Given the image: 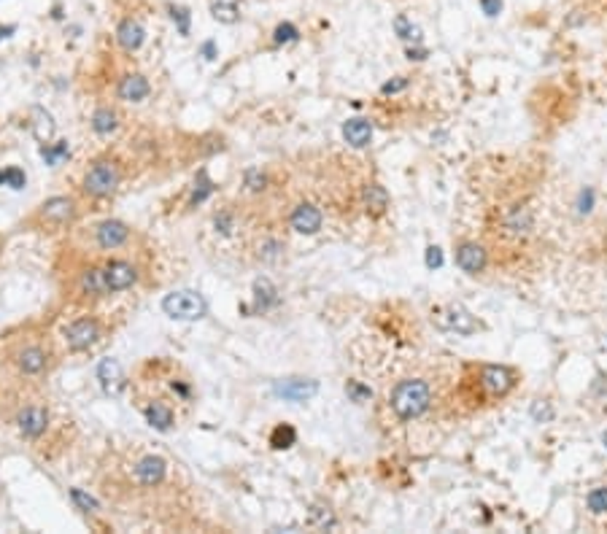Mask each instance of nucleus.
Returning a JSON list of instances; mask_svg holds the SVG:
<instances>
[{
  "mask_svg": "<svg viewBox=\"0 0 607 534\" xmlns=\"http://www.w3.org/2000/svg\"><path fill=\"white\" fill-rule=\"evenodd\" d=\"M429 405H432V389L421 378L400 380L389 394V408L394 410V415L400 421H411V418L424 415Z\"/></svg>",
  "mask_w": 607,
  "mask_h": 534,
  "instance_id": "1",
  "label": "nucleus"
},
{
  "mask_svg": "<svg viewBox=\"0 0 607 534\" xmlns=\"http://www.w3.org/2000/svg\"><path fill=\"white\" fill-rule=\"evenodd\" d=\"M518 383V373L508 364H480L475 367V397L480 402H502Z\"/></svg>",
  "mask_w": 607,
  "mask_h": 534,
  "instance_id": "2",
  "label": "nucleus"
},
{
  "mask_svg": "<svg viewBox=\"0 0 607 534\" xmlns=\"http://www.w3.org/2000/svg\"><path fill=\"white\" fill-rule=\"evenodd\" d=\"M162 311L170 316V318H178V321H197L208 314V302L200 291L192 289H178V291H170L165 300H162Z\"/></svg>",
  "mask_w": 607,
  "mask_h": 534,
  "instance_id": "3",
  "label": "nucleus"
},
{
  "mask_svg": "<svg viewBox=\"0 0 607 534\" xmlns=\"http://www.w3.org/2000/svg\"><path fill=\"white\" fill-rule=\"evenodd\" d=\"M119 187V167L114 162H95L90 173L84 176V192L92 197H108L114 189Z\"/></svg>",
  "mask_w": 607,
  "mask_h": 534,
  "instance_id": "4",
  "label": "nucleus"
},
{
  "mask_svg": "<svg viewBox=\"0 0 607 534\" xmlns=\"http://www.w3.org/2000/svg\"><path fill=\"white\" fill-rule=\"evenodd\" d=\"M435 324L440 327V329H448V332H456V335H475L478 332V321H475V316L470 314L464 305H446V308H440V311H435Z\"/></svg>",
  "mask_w": 607,
  "mask_h": 534,
  "instance_id": "5",
  "label": "nucleus"
},
{
  "mask_svg": "<svg viewBox=\"0 0 607 534\" xmlns=\"http://www.w3.org/2000/svg\"><path fill=\"white\" fill-rule=\"evenodd\" d=\"M453 259L467 276H483L488 267V251L478 240H459L453 243Z\"/></svg>",
  "mask_w": 607,
  "mask_h": 534,
  "instance_id": "6",
  "label": "nucleus"
},
{
  "mask_svg": "<svg viewBox=\"0 0 607 534\" xmlns=\"http://www.w3.org/2000/svg\"><path fill=\"white\" fill-rule=\"evenodd\" d=\"M97 338H100V327H97L95 318H79V321L65 327V340L73 351H84V348L95 346Z\"/></svg>",
  "mask_w": 607,
  "mask_h": 534,
  "instance_id": "7",
  "label": "nucleus"
},
{
  "mask_svg": "<svg viewBox=\"0 0 607 534\" xmlns=\"http://www.w3.org/2000/svg\"><path fill=\"white\" fill-rule=\"evenodd\" d=\"M316 391H319V383H316V380H308V378H287V380H278V383H276V394L289 400V402H305V400H311Z\"/></svg>",
  "mask_w": 607,
  "mask_h": 534,
  "instance_id": "8",
  "label": "nucleus"
},
{
  "mask_svg": "<svg viewBox=\"0 0 607 534\" xmlns=\"http://www.w3.org/2000/svg\"><path fill=\"white\" fill-rule=\"evenodd\" d=\"M291 229L294 232H300V235H316L321 229V224H324V216H321V211L316 205H311V203H302V205H297L294 211H291Z\"/></svg>",
  "mask_w": 607,
  "mask_h": 534,
  "instance_id": "9",
  "label": "nucleus"
},
{
  "mask_svg": "<svg viewBox=\"0 0 607 534\" xmlns=\"http://www.w3.org/2000/svg\"><path fill=\"white\" fill-rule=\"evenodd\" d=\"M135 281H138V270H135L130 262L114 259V262L105 265V283H108V291H125V289H130Z\"/></svg>",
  "mask_w": 607,
  "mask_h": 534,
  "instance_id": "10",
  "label": "nucleus"
},
{
  "mask_svg": "<svg viewBox=\"0 0 607 534\" xmlns=\"http://www.w3.org/2000/svg\"><path fill=\"white\" fill-rule=\"evenodd\" d=\"M95 235H97L100 249H119V246L130 238V227L125 224V221L105 219L103 224H97Z\"/></svg>",
  "mask_w": 607,
  "mask_h": 534,
  "instance_id": "11",
  "label": "nucleus"
},
{
  "mask_svg": "<svg viewBox=\"0 0 607 534\" xmlns=\"http://www.w3.org/2000/svg\"><path fill=\"white\" fill-rule=\"evenodd\" d=\"M97 380L103 386L105 394H119V389L125 386V376H122V364L116 359H103L97 364Z\"/></svg>",
  "mask_w": 607,
  "mask_h": 534,
  "instance_id": "12",
  "label": "nucleus"
},
{
  "mask_svg": "<svg viewBox=\"0 0 607 534\" xmlns=\"http://www.w3.org/2000/svg\"><path fill=\"white\" fill-rule=\"evenodd\" d=\"M76 214V205L70 197H52L41 205V219L49 221V224H63V221L73 219Z\"/></svg>",
  "mask_w": 607,
  "mask_h": 534,
  "instance_id": "13",
  "label": "nucleus"
},
{
  "mask_svg": "<svg viewBox=\"0 0 607 534\" xmlns=\"http://www.w3.org/2000/svg\"><path fill=\"white\" fill-rule=\"evenodd\" d=\"M343 138H346V143L353 146V149H364V146H370V141H373V125H370L367 119H362V116L349 119V122L343 125Z\"/></svg>",
  "mask_w": 607,
  "mask_h": 534,
  "instance_id": "14",
  "label": "nucleus"
},
{
  "mask_svg": "<svg viewBox=\"0 0 607 534\" xmlns=\"http://www.w3.org/2000/svg\"><path fill=\"white\" fill-rule=\"evenodd\" d=\"M17 424H19L22 435H28V438H38V435L46 429V424H49V413H46L43 408H25L22 413H19Z\"/></svg>",
  "mask_w": 607,
  "mask_h": 534,
  "instance_id": "15",
  "label": "nucleus"
},
{
  "mask_svg": "<svg viewBox=\"0 0 607 534\" xmlns=\"http://www.w3.org/2000/svg\"><path fill=\"white\" fill-rule=\"evenodd\" d=\"M135 475L143 486H157L162 477H165V459L160 456H143L135 467Z\"/></svg>",
  "mask_w": 607,
  "mask_h": 534,
  "instance_id": "16",
  "label": "nucleus"
},
{
  "mask_svg": "<svg viewBox=\"0 0 607 534\" xmlns=\"http://www.w3.org/2000/svg\"><path fill=\"white\" fill-rule=\"evenodd\" d=\"M149 92H152V87H149L146 76H141V73L125 76V79L119 81V97L127 100V103H138V100H143Z\"/></svg>",
  "mask_w": 607,
  "mask_h": 534,
  "instance_id": "17",
  "label": "nucleus"
},
{
  "mask_svg": "<svg viewBox=\"0 0 607 534\" xmlns=\"http://www.w3.org/2000/svg\"><path fill=\"white\" fill-rule=\"evenodd\" d=\"M116 38H119V43H122L127 52H135V49L143 46L146 30H143V25H141L138 19H125V22L119 25V30H116Z\"/></svg>",
  "mask_w": 607,
  "mask_h": 534,
  "instance_id": "18",
  "label": "nucleus"
},
{
  "mask_svg": "<svg viewBox=\"0 0 607 534\" xmlns=\"http://www.w3.org/2000/svg\"><path fill=\"white\" fill-rule=\"evenodd\" d=\"M362 200H364L367 214H373V216H381L389 208V192L381 184H367L362 189Z\"/></svg>",
  "mask_w": 607,
  "mask_h": 534,
  "instance_id": "19",
  "label": "nucleus"
},
{
  "mask_svg": "<svg viewBox=\"0 0 607 534\" xmlns=\"http://www.w3.org/2000/svg\"><path fill=\"white\" fill-rule=\"evenodd\" d=\"M211 14L222 25H235L240 19V0H211Z\"/></svg>",
  "mask_w": 607,
  "mask_h": 534,
  "instance_id": "20",
  "label": "nucleus"
},
{
  "mask_svg": "<svg viewBox=\"0 0 607 534\" xmlns=\"http://www.w3.org/2000/svg\"><path fill=\"white\" fill-rule=\"evenodd\" d=\"M19 370L22 373H28V376H35V373H41L43 367H46V353L41 351L38 346H30L25 348V351H19Z\"/></svg>",
  "mask_w": 607,
  "mask_h": 534,
  "instance_id": "21",
  "label": "nucleus"
},
{
  "mask_svg": "<svg viewBox=\"0 0 607 534\" xmlns=\"http://www.w3.org/2000/svg\"><path fill=\"white\" fill-rule=\"evenodd\" d=\"M505 227H508V232L515 235V238L529 235V229H532V214H529L526 208H513L511 214L505 216Z\"/></svg>",
  "mask_w": 607,
  "mask_h": 534,
  "instance_id": "22",
  "label": "nucleus"
},
{
  "mask_svg": "<svg viewBox=\"0 0 607 534\" xmlns=\"http://www.w3.org/2000/svg\"><path fill=\"white\" fill-rule=\"evenodd\" d=\"M146 421L154 427V429H160V432H167L170 427H173V410L160 405V402H154V405H149L146 408Z\"/></svg>",
  "mask_w": 607,
  "mask_h": 534,
  "instance_id": "23",
  "label": "nucleus"
},
{
  "mask_svg": "<svg viewBox=\"0 0 607 534\" xmlns=\"http://www.w3.org/2000/svg\"><path fill=\"white\" fill-rule=\"evenodd\" d=\"M116 127H119L116 111H111V108H97L95 114H92V130L100 132V135H108V132H114Z\"/></svg>",
  "mask_w": 607,
  "mask_h": 534,
  "instance_id": "24",
  "label": "nucleus"
},
{
  "mask_svg": "<svg viewBox=\"0 0 607 534\" xmlns=\"http://www.w3.org/2000/svg\"><path fill=\"white\" fill-rule=\"evenodd\" d=\"M297 442V429L291 427V424H278L273 432H270V445L276 448V451H287Z\"/></svg>",
  "mask_w": 607,
  "mask_h": 534,
  "instance_id": "25",
  "label": "nucleus"
},
{
  "mask_svg": "<svg viewBox=\"0 0 607 534\" xmlns=\"http://www.w3.org/2000/svg\"><path fill=\"white\" fill-rule=\"evenodd\" d=\"M32 116H35V122H32L35 138H38V141H49V138L54 135V119H52V114L43 111V108H35Z\"/></svg>",
  "mask_w": 607,
  "mask_h": 534,
  "instance_id": "26",
  "label": "nucleus"
},
{
  "mask_svg": "<svg viewBox=\"0 0 607 534\" xmlns=\"http://www.w3.org/2000/svg\"><path fill=\"white\" fill-rule=\"evenodd\" d=\"M254 294H256V311H267V308L278 300L276 286L267 281V278H262V281L254 283Z\"/></svg>",
  "mask_w": 607,
  "mask_h": 534,
  "instance_id": "27",
  "label": "nucleus"
},
{
  "mask_svg": "<svg viewBox=\"0 0 607 534\" xmlns=\"http://www.w3.org/2000/svg\"><path fill=\"white\" fill-rule=\"evenodd\" d=\"M81 289L87 291V294H103V291H108V283H105V270H87L84 273V278H81Z\"/></svg>",
  "mask_w": 607,
  "mask_h": 534,
  "instance_id": "28",
  "label": "nucleus"
},
{
  "mask_svg": "<svg viewBox=\"0 0 607 534\" xmlns=\"http://www.w3.org/2000/svg\"><path fill=\"white\" fill-rule=\"evenodd\" d=\"M586 504H588V510H591L594 515H605L607 513V486L591 489L588 497H586Z\"/></svg>",
  "mask_w": 607,
  "mask_h": 534,
  "instance_id": "29",
  "label": "nucleus"
},
{
  "mask_svg": "<svg viewBox=\"0 0 607 534\" xmlns=\"http://www.w3.org/2000/svg\"><path fill=\"white\" fill-rule=\"evenodd\" d=\"M394 30H397V35H400L402 41H421V30L415 28L405 14H400V17L394 19Z\"/></svg>",
  "mask_w": 607,
  "mask_h": 534,
  "instance_id": "30",
  "label": "nucleus"
},
{
  "mask_svg": "<svg viewBox=\"0 0 607 534\" xmlns=\"http://www.w3.org/2000/svg\"><path fill=\"white\" fill-rule=\"evenodd\" d=\"M311 524L319 526V529H332V526H335V518H332V513H329L327 507L313 504V507H311Z\"/></svg>",
  "mask_w": 607,
  "mask_h": 534,
  "instance_id": "31",
  "label": "nucleus"
},
{
  "mask_svg": "<svg viewBox=\"0 0 607 534\" xmlns=\"http://www.w3.org/2000/svg\"><path fill=\"white\" fill-rule=\"evenodd\" d=\"M346 394L351 397L353 402H364V400L373 397V391H370L367 386H362L359 380H349V383H346Z\"/></svg>",
  "mask_w": 607,
  "mask_h": 534,
  "instance_id": "32",
  "label": "nucleus"
},
{
  "mask_svg": "<svg viewBox=\"0 0 607 534\" xmlns=\"http://www.w3.org/2000/svg\"><path fill=\"white\" fill-rule=\"evenodd\" d=\"M297 28L291 25V22H284V25H278L276 28V32H273V41L276 43H291V41H297Z\"/></svg>",
  "mask_w": 607,
  "mask_h": 534,
  "instance_id": "33",
  "label": "nucleus"
},
{
  "mask_svg": "<svg viewBox=\"0 0 607 534\" xmlns=\"http://www.w3.org/2000/svg\"><path fill=\"white\" fill-rule=\"evenodd\" d=\"M70 497H73V502L79 504L81 510H87V513H95L97 507H100V504H97V500H92L90 494H84L81 489H73V491H70Z\"/></svg>",
  "mask_w": 607,
  "mask_h": 534,
  "instance_id": "34",
  "label": "nucleus"
},
{
  "mask_svg": "<svg viewBox=\"0 0 607 534\" xmlns=\"http://www.w3.org/2000/svg\"><path fill=\"white\" fill-rule=\"evenodd\" d=\"M281 254H284V243H278V240H267L265 246H262V259L265 262H276V259H281Z\"/></svg>",
  "mask_w": 607,
  "mask_h": 534,
  "instance_id": "35",
  "label": "nucleus"
},
{
  "mask_svg": "<svg viewBox=\"0 0 607 534\" xmlns=\"http://www.w3.org/2000/svg\"><path fill=\"white\" fill-rule=\"evenodd\" d=\"M170 17H173V22H178V30H181V35H187V32H189V11H187V8L176 6V8H170Z\"/></svg>",
  "mask_w": 607,
  "mask_h": 534,
  "instance_id": "36",
  "label": "nucleus"
},
{
  "mask_svg": "<svg viewBox=\"0 0 607 534\" xmlns=\"http://www.w3.org/2000/svg\"><path fill=\"white\" fill-rule=\"evenodd\" d=\"M3 184H8V187H14V189H22L25 187V173L17 170V167H8V170H3Z\"/></svg>",
  "mask_w": 607,
  "mask_h": 534,
  "instance_id": "37",
  "label": "nucleus"
},
{
  "mask_svg": "<svg viewBox=\"0 0 607 534\" xmlns=\"http://www.w3.org/2000/svg\"><path fill=\"white\" fill-rule=\"evenodd\" d=\"M265 181H267V178H265V176H262L259 170H249V173H246V187L254 189V192L265 189Z\"/></svg>",
  "mask_w": 607,
  "mask_h": 534,
  "instance_id": "38",
  "label": "nucleus"
},
{
  "mask_svg": "<svg viewBox=\"0 0 607 534\" xmlns=\"http://www.w3.org/2000/svg\"><path fill=\"white\" fill-rule=\"evenodd\" d=\"M41 154H43V159H46V162H49V165H54V162H57V159H60V157H65V154H68V146H65V143H60V146H57V149H49V146H46V149H43V152H41Z\"/></svg>",
  "mask_w": 607,
  "mask_h": 534,
  "instance_id": "39",
  "label": "nucleus"
},
{
  "mask_svg": "<svg viewBox=\"0 0 607 534\" xmlns=\"http://www.w3.org/2000/svg\"><path fill=\"white\" fill-rule=\"evenodd\" d=\"M478 3L486 17H500V11H502V0H478Z\"/></svg>",
  "mask_w": 607,
  "mask_h": 534,
  "instance_id": "40",
  "label": "nucleus"
},
{
  "mask_svg": "<svg viewBox=\"0 0 607 534\" xmlns=\"http://www.w3.org/2000/svg\"><path fill=\"white\" fill-rule=\"evenodd\" d=\"M443 265V251L438 246H429L426 249V267H440Z\"/></svg>",
  "mask_w": 607,
  "mask_h": 534,
  "instance_id": "41",
  "label": "nucleus"
},
{
  "mask_svg": "<svg viewBox=\"0 0 607 534\" xmlns=\"http://www.w3.org/2000/svg\"><path fill=\"white\" fill-rule=\"evenodd\" d=\"M405 87H408V79H397V81H386L384 87H381V92L394 94V92H400V90H405Z\"/></svg>",
  "mask_w": 607,
  "mask_h": 534,
  "instance_id": "42",
  "label": "nucleus"
},
{
  "mask_svg": "<svg viewBox=\"0 0 607 534\" xmlns=\"http://www.w3.org/2000/svg\"><path fill=\"white\" fill-rule=\"evenodd\" d=\"M200 52H203V57H205V60H216V46H214V41H205Z\"/></svg>",
  "mask_w": 607,
  "mask_h": 534,
  "instance_id": "43",
  "label": "nucleus"
},
{
  "mask_svg": "<svg viewBox=\"0 0 607 534\" xmlns=\"http://www.w3.org/2000/svg\"><path fill=\"white\" fill-rule=\"evenodd\" d=\"M408 57H411V60H424V57H426V49H408Z\"/></svg>",
  "mask_w": 607,
  "mask_h": 534,
  "instance_id": "44",
  "label": "nucleus"
},
{
  "mask_svg": "<svg viewBox=\"0 0 607 534\" xmlns=\"http://www.w3.org/2000/svg\"><path fill=\"white\" fill-rule=\"evenodd\" d=\"M0 184H3V170H0Z\"/></svg>",
  "mask_w": 607,
  "mask_h": 534,
  "instance_id": "45",
  "label": "nucleus"
}]
</instances>
